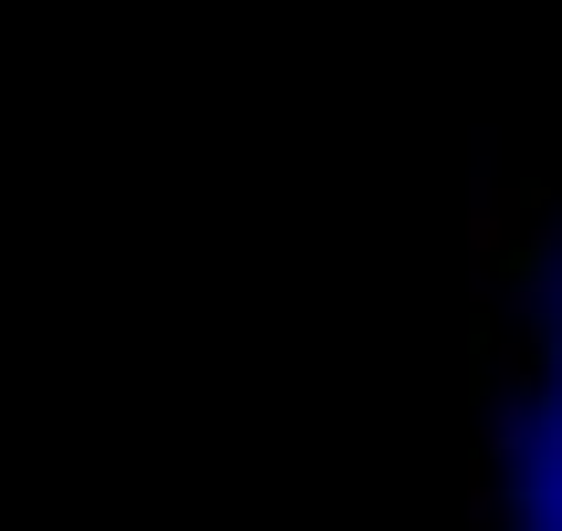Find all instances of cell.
I'll return each mask as SVG.
<instances>
[{"mask_svg":"<svg viewBox=\"0 0 562 531\" xmlns=\"http://www.w3.org/2000/svg\"><path fill=\"white\" fill-rule=\"evenodd\" d=\"M531 240V188H469V219H459V250H469V303L490 313V292H501V271L521 261Z\"/></svg>","mask_w":562,"mask_h":531,"instance_id":"6da1fadb","label":"cell"},{"mask_svg":"<svg viewBox=\"0 0 562 531\" xmlns=\"http://www.w3.org/2000/svg\"><path fill=\"white\" fill-rule=\"evenodd\" d=\"M521 511H510V479L501 470H469V531H510Z\"/></svg>","mask_w":562,"mask_h":531,"instance_id":"7a4b0ae2","label":"cell"}]
</instances>
